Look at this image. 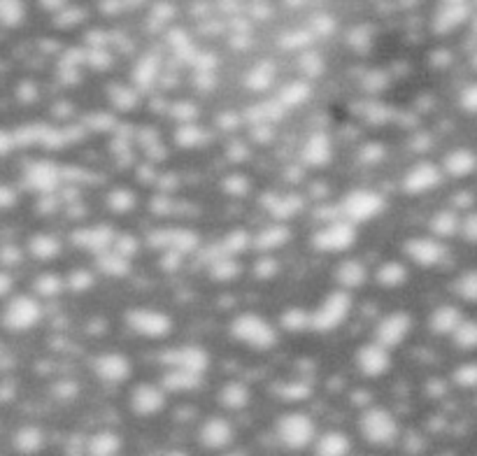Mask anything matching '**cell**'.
<instances>
[{"instance_id": "2e32d148", "label": "cell", "mask_w": 477, "mask_h": 456, "mask_svg": "<svg viewBox=\"0 0 477 456\" xmlns=\"http://www.w3.org/2000/svg\"><path fill=\"white\" fill-rule=\"evenodd\" d=\"M93 375L105 385H124L133 375V361L121 352H103L91 361Z\"/></svg>"}, {"instance_id": "4dcf8cb0", "label": "cell", "mask_w": 477, "mask_h": 456, "mask_svg": "<svg viewBox=\"0 0 477 456\" xmlns=\"http://www.w3.org/2000/svg\"><path fill=\"white\" fill-rule=\"evenodd\" d=\"M407 277H410V272H407V266L398 259L385 261V263H380V268L375 271V282L380 284V287H385V289L403 287V284L407 282Z\"/></svg>"}, {"instance_id": "e575fe53", "label": "cell", "mask_w": 477, "mask_h": 456, "mask_svg": "<svg viewBox=\"0 0 477 456\" xmlns=\"http://www.w3.org/2000/svg\"><path fill=\"white\" fill-rule=\"evenodd\" d=\"M96 266L108 277H126L130 272V259L110 247V250L96 254Z\"/></svg>"}, {"instance_id": "816d5d0a", "label": "cell", "mask_w": 477, "mask_h": 456, "mask_svg": "<svg viewBox=\"0 0 477 456\" xmlns=\"http://www.w3.org/2000/svg\"><path fill=\"white\" fill-rule=\"evenodd\" d=\"M112 250L119 252V254H124V256H129V259H133V256L138 254V250H140V240H138L133 233H117Z\"/></svg>"}, {"instance_id": "f546056e", "label": "cell", "mask_w": 477, "mask_h": 456, "mask_svg": "<svg viewBox=\"0 0 477 456\" xmlns=\"http://www.w3.org/2000/svg\"><path fill=\"white\" fill-rule=\"evenodd\" d=\"M61 250H63V244L54 233H33L28 238V254L35 261H54Z\"/></svg>"}, {"instance_id": "5bb4252c", "label": "cell", "mask_w": 477, "mask_h": 456, "mask_svg": "<svg viewBox=\"0 0 477 456\" xmlns=\"http://www.w3.org/2000/svg\"><path fill=\"white\" fill-rule=\"evenodd\" d=\"M22 182L33 194H54L63 182V173L54 161H31L24 168Z\"/></svg>"}, {"instance_id": "c3c4849f", "label": "cell", "mask_w": 477, "mask_h": 456, "mask_svg": "<svg viewBox=\"0 0 477 456\" xmlns=\"http://www.w3.org/2000/svg\"><path fill=\"white\" fill-rule=\"evenodd\" d=\"M22 263H24L22 247H16L14 242L0 244V268H7V271H12V268L22 266Z\"/></svg>"}, {"instance_id": "3957f363", "label": "cell", "mask_w": 477, "mask_h": 456, "mask_svg": "<svg viewBox=\"0 0 477 456\" xmlns=\"http://www.w3.org/2000/svg\"><path fill=\"white\" fill-rule=\"evenodd\" d=\"M358 431L361 438L375 447H386L394 445L401 435V423L394 417V413H389L386 407L373 405L366 407L361 417H358Z\"/></svg>"}, {"instance_id": "4fadbf2b", "label": "cell", "mask_w": 477, "mask_h": 456, "mask_svg": "<svg viewBox=\"0 0 477 456\" xmlns=\"http://www.w3.org/2000/svg\"><path fill=\"white\" fill-rule=\"evenodd\" d=\"M443 177H445V170L443 166L434 161H417L413 168L403 175V191L410 195H422L429 194V191L438 189L443 185Z\"/></svg>"}, {"instance_id": "836d02e7", "label": "cell", "mask_w": 477, "mask_h": 456, "mask_svg": "<svg viewBox=\"0 0 477 456\" xmlns=\"http://www.w3.org/2000/svg\"><path fill=\"white\" fill-rule=\"evenodd\" d=\"M312 96V89H310V84L305 80H293V81H287L280 91H277V103L282 105L284 109H291V108H299V105H303L308 98Z\"/></svg>"}, {"instance_id": "8fae6325", "label": "cell", "mask_w": 477, "mask_h": 456, "mask_svg": "<svg viewBox=\"0 0 477 456\" xmlns=\"http://www.w3.org/2000/svg\"><path fill=\"white\" fill-rule=\"evenodd\" d=\"M168 403V391L163 389V385H152V382H140L130 389L129 407L130 413L138 417H154V414L163 413Z\"/></svg>"}, {"instance_id": "8992f818", "label": "cell", "mask_w": 477, "mask_h": 456, "mask_svg": "<svg viewBox=\"0 0 477 456\" xmlns=\"http://www.w3.org/2000/svg\"><path fill=\"white\" fill-rule=\"evenodd\" d=\"M385 207H386L385 195L377 194V191H373V189L349 191V194L345 195L340 203L342 217L354 222L357 226L358 223L373 222V219L380 217L382 212H385Z\"/></svg>"}, {"instance_id": "7a4b0ae2", "label": "cell", "mask_w": 477, "mask_h": 456, "mask_svg": "<svg viewBox=\"0 0 477 456\" xmlns=\"http://www.w3.org/2000/svg\"><path fill=\"white\" fill-rule=\"evenodd\" d=\"M352 291L348 289H336V291L326 293L324 300L315 309H310V331L331 333L340 328L348 321L352 312Z\"/></svg>"}, {"instance_id": "ba28073f", "label": "cell", "mask_w": 477, "mask_h": 456, "mask_svg": "<svg viewBox=\"0 0 477 456\" xmlns=\"http://www.w3.org/2000/svg\"><path fill=\"white\" fill-rule=\"evenodd\" d=\"M357 223L349 219H338V222H329L321 226L315 235H312V247L324 254H342V252L352 250L357 244Z\"/></svg>"}, {"instance_id": "ac0fdd59", "label": "cell", "mask_w": 477, "mask_h": 456, "mask_svg": "<svg viewBox=\"0 0 477 456\" xmlns=\"http://www.w3.org/2000/svg\"><path fill=\"white\" fill-rule=\"evenodd\" d=\"M117 238V231H114L110 223H93V226H81L77 231H72L71 240L75 247L80 250L93 252V254H100V252L110 250Z\"/></svg>"}, {"instance_id": "6f0895ef", "label": "cell", "mask_w": 477, "mask_h": 456, "mask_svg": "<svg viewBox=\"0 0 477 456\" xmlns=\"http://www.w3.org/2000/svg\"><path fill=\"white\" fill-rule=\"evenodd\" d=\"M301 68H303V72L308 77H320L324 72V61L317 54H305L301 59Z\"/></svg>"}, {"instance_id": "be15d7a7", "label": "cell", "mask_w": 477, "mask_h": 456, "mask_svg": "<svg viewBox=\"0 0 477 456\" xmlns=\"http://www.w3.org/2000/svg\"><path fill=\"white\" fill-rule=\"evenodd\" d=\"M14 289V277L7 268H0V299H7Z\"/></svg>"}, {"instance_id": "94428289", "label": "cell", "mask_w": 477, "mask_h": 456, "mask_svg": "<svg viewBox=\"0 0 477 456\" xmlns=\"http://www.w3.org/2000/svg\"><path fill=\"white\" fill-rule=\"evenodd\" d=\"M16 145H19V140H16L14 130L0 128V158L14 152Z\"/></svg>"}, {"instance_id": "f6af8a7d", "label": "cell", "mask_w": 477, "mask_h": 456, "mask_svg": "<svg viewBox=\"0 0 477 456\" xmlns=\"http://www.w3.org/2000/svg\"><path fill=\"white\" fill-rule=\"evenodd\" d=\"M252 240H254V235L247 233L244 228H235V231H231V233L224 238V252H226L228 256L240 254V252L250 250Z\"/></svg>"}, {"instance_id": "11a10c76", "label": "cell", "mask_w": 477, "mask_h": 456, "mask_svg": "<svg viewBox=\"0 0 477 456\" xmlns=\"http://www.w3.org/2000/svg\"><path fill=\"white\" fill-rule=\"evenodd\" d=\"M280 394L289 401H303V398L310 396V386L301 385V382H291V385H280Z\"/></svg>"}, {"instance_id": "74e56055", "label": "cell", "mask_w": 477, "mask_h": 456, "mask_svg": "<svg viewBox=\"0 0 477 456\" xmlns=\"http://www.w3.org/2000/svg\"><path fill=\"white\" fill-rule=\"evenodd\" d=\"M272 81H275V71H272L271 63H259L254 65L247 77H244V84L252 91H268L272 87Z\"/></svg>"}, {"instance_id": "db71d44e", "label": "cell", "mask_w": 477, "mask_h": 456, "mask_svg": "<svg viewBox=\"0 0 477 456\" xmlns=\"http://www.w3.org/2000/svg\"><path fill=\"white\" fill-rule=\"evenodd\" d=\"M358 158H361L366 166H377V163L385 158V147H382L380 142H368V145H364Z\"/></svg>"}, {"instance_id": "5b68a950", "label": "cell", "mask_w": 477, "mask_h": 456, "mask_svg": "<svg viewBox=\"0 0 477 456\" xmlns=\"http://www.w3.org/2000/svg\"><path fill=\"white\" fill-rule=\"evenodd\" d=\"M43 319V303L35 293H16L3 309V326L12 333H26Z\"/></svg>"}, {"instance_id": "e7e4bbea", "label": "cell", "mask_w": 477, "mask_h": 456, "mask_svg": "<svg viewBox=\"0 0 477 456\" xmlns=\"http://www.w3.org/2000/svg\"><path fill=\"white\" fill-rule=\"evenodd\" d=\"M452 201H454L456 210H462V207H471L472 205V194H468V191H462V194H456Z\"/></svg>"}, {"instance_id": "83f0119b", "label": "cell", "mask_w": 477, "mask_h": 456, "mask_svg": "<svg viewBox=\"0 0 477 456\" xmlns=\"http://www.w3.org/2000/svg\"><path fill=\"white\" fill-rule=\"evenodd\" d=\"M44 440H47L44 438V431L40 429L38 423H24V426L16 429L12 445H14V450L19 454H38L44 447Z\"/></svg>"}, {"instance_id": "52a82bcc", "label": "cell", "mask_w": 477, "mask_h": 456, "mask_svg": "<svg viewBox=\"0 0 477 456\" xmlns=\"http://www.w3.org/2000/svg\"><path fill=\"white\" fill-rule=\"evenodd\" d=\"M126 326L147 340H161L173 331V317L154 308H130L124 315Z\"/></svg>"}, {"instance_id": "6da1fadb", "label": "cell", "mask_w": 477, "mask_h": 456, "mask_svg": "<svg viewBox=\"0 0 477 456\" xmlns=\"http://www.w3.org/2000/svg\"><path fill=\"white\" fill-rule=\"evenodd\" d=\"M228 333H231L235 342L254 349V352H268L280 340L275 326L263 315H256V312H243V315L234 317V321L228 326Z\"/></svg>"}, {"instance_id": "277c9868", "label": "cell", "mask_w": 477, "mask_h": 456, "mask_svg": "<svg viewBox=\"0 0 477 456\" xmlns=\"http://www.w3.org/2000/svg\"><path fill=\"white\" fill-rule=\"evenodd\" d=\"M275 435L287 450H308L310 445H315L317 423L303 410H289L275 422Z\"/></svg>"}, {"instance_id": "7dc6e473", "label": "cell", "mask_w": 477, "mask_h": 456, "mask_svg": "<svg viewBox=\"0 0 477 456\" xmlns=\"http://www.w3.org/2000/svg\"><path fill=\"white\" fill-rule=\"evenodd\" d=\"M65 284H68V289H71L72 293H84L96 284V277H93V272L87 271V268H77V271H72L71 275L65 277Z\"/></svg>"}, {"instance_id": "d6a6232c", "label": "cell", "mask_w": 477, "mask_h": 456, "mask_svg": "<svg viewBox=\"0 0 477 456\" xmlns=\"http://www.w3.org/2000/svg\"><path fill=\"white\" fill-rule=\"evenodd\" d=\"M121 447H124V440H121V435L114 433V431H108V429L93 433L87 442V451L89 454H96V456L119 454Z\"/></svg>"}, {"instance_id": "30bf717a", "label": "cell", "mask_w": 477, "mask_h": 456, "mask_svg": "<svg viewBox=\"0 0 477 456\" xmlns=\"http://www.w3.org/2000/svg\"><path fill=\"white\" fill-rule=\"evenodd\" d=\"M391 349L385 347L382 342L373 340V342H364L361 347L357 349L354 354V366L364 377H370V380H380L385 377L386 373L391 370Z\"/></svg>"}, {"instance_id": "d6986e66", "label": "cell", "mask_w": 477, "mask_h": 456, "mask_svg": "<svg viewBox=\"0 0 477 456\" xmlns=\"http://www.w3.org/2000/svg\"><path fill=\"white\" fill-rule=\"evenodd\" d=\"M235 438V429L234 423L228 422L226 417H219V414H212L207 417L205 422L201 423V429H198V442H201L205 450H224L234 442Z\"/></svg>"}, {"instance_id": "603a6c76", "label": "cell", "mask_w": 477, "mask_h": 456, "mask_svg": "<svg viewBox=\"0 0 477 456\" xmlns=\"http://www.w3.org/2000/svg\"><path fill=\"white\" fill-rule=\"evenodd\" d=\"M368 268L361 259H342L336 268V280L342 289L354 291L368 282Z\"/></svg>"}, {"instance_id": "7402d4cb", "label": "cell", "mask_w": 477, "mask_h": 456, "mask_svg": "<svg viewBox=\"0 0 477 456\" xmlns=\"http://www.w3.org/2000/svg\"><path fill=\"white\" fill-rule=\"evenodd\" d=\"M305 201L299 194H266L263 195V207L271 212L275 222H289L293 214L303 210Z\"/></svg>"}, {"instance_id": "ee69618b", "label": "cell", "mask_w": 477, "mask_h": 456, "mask_svg": "<svg viewBox=\"0 0 477 456\" xmlns=\"http://www.w3.org/2000/svg\"><path fill=\"white\" fill-rule=\"evenodd\" d=\"M452 340H454L456 347L463 349V352L477 349V319H463L462 324H459V328L452 333Z\"/></svg>"}, {"instance_id": "4316f807", "label": "cell", "mask_w": 477, "mask_h": 456, "mask_svg": "<svg viewBox=\"0 0 477 456\" xmlns=\"http://www.w3.org/2000/svg\"><path fill=\"white\" fill-rule=\"evenodd\" d=\"M203 375L201 373H191V370L182 368H168L163 373L161 385L166 391H173V394H189L201 386Z\"/></svg>"}, {"instance_id": "7bdbcfd3", "label": "cell", "mask_w": 477, "mask_h": 456, "mask_svg": "<svg viewBox=\"0 0 477 456\" xmlns=\"http://www.w3.org/2000/svg\"><path fill=\"white\" fill-rule=\"evenodd\" d=\"M240 272H243V266L235 261V256L228 254L217 256V261L210 266V275L215 277V280H222V282H231Z\"/></svg>"}, {"instance_id": "8d00e7d4", "label": "cell", "mask_w": 477, "mask_h": 456, "mask_svg": "<svg viewBox=\"0 0 477 456\" xmlns=\"http://www.w3.org/2000/svg\"><path fill=\"white\" fill-rule=\"evenodd\" d=\"M454 293L463 303L477 305V268H468L462 275L456 277L454 284H452Z\"/></svg>"}, {"instance_id": "60d3db41", "label": "cell", "mask_w": 477, "mask_h": 456, "mask_svg": "<svg viewBox=\"0 0 477 456\" xmlns=\"http://www.w3.org/2000/svg\"><path fill=\"white\" fill-rule=\"evenodd\" d=\"M175 140H177L179 147L194 149V147H201L203 142L207 140V136L205 130H203L198 124H194V121H182L177 133H175Z\"/></svg>"}, {"instance_id": "cb8c5ba5", "label": "cell", "mask_w": 477, "mask_h": 456, "mask_svg": "<svg viewBox=\"0 0 477 456\" xmlns=\"http://www.w3.org/2000/svg\"><path fill=\"white\" fill-rule=\"evenodd\" d=\"M463 321V312L456 305H440L431 312L429 317V328L434 336H450L459 328V324Z\"/></svg>"}, {"instance_id": "03108f58", "label": "cell", "mask_w": 477, "mask_h": 456, "mask_svg": "<svg viewBox=\"0 0 477 456\" xmlns=\"http://www.w3.org/2000/svg\"><path fill=\"white\" fill-rule=\"evenodd\" d=\"M454 3H462V0H454Z\"/></svg>"}, {"instance_id": "f907efd6", "label": "cell", "mask_w": 477, "mask_h": 456, "mask_svg": "<svg viewBox=\"0 0 477 456\" xmlns=\"http://www.w3.org/2000/svg\"><path fill=\"white\" fill-rule=\"evenodd\" d=\"M222 189L226 191L228 195H235V198H238V195H247V194H250L252 185H250V179L244 177V175L235 173V175H228V177L224 179V182H222Z\"/></svg>"}, {"instance_id": "9a60e30c", "label": "cell", "mask_w": 477, "mask_h": 456, "mask_svg": "<svg viewBox=\"0 0 477 456\" xmlns=\"http://www.w3.org/2000/svg\"><path fill=\"white\" fill-rule=\"evenodd\" d=\"M410 331H413V317L407 315L405 309H396V312H389V315H385L377 321L375 340L382 342L385 347L396 349L407 340Z\"/></svg>"}, {"instance_id": "484cf974", "label": "cell", "mask_w": 477, "mask_h": 456, "mask_svg": "<svg viewBox=\"0 0 477 456\" xmlns=\"http://www.w3.org/2000/svg\"><path fill=\"white\" fill-rule=\"evenodd\" d=\"M217 401L224 410H231V413H235V410H244L252 401V389L240 380H228L224 382L222 389H219Z\"/></svg>"}, {"instance_id": "b9f144b4", "label": "cell", "mask_w": 477, "mask_h": 456, "mask_svg": "<svg viewBox=\"0 0 477 456\" xmlns=\"http://www.w3.org/2000/svg\"><path fill=\"white\" fill-rule=\"evenodd\" d=\"M26 16L24 0H0V26L16 28Z\"/></svg>"}, {"instance_id": "f1b7e54d", "label": "cell", "mask_w": 477, "mask_h": 456, "mask_svg": "<svg viewBox=\"0 0 477 456\" xmlns=\"http://www.w3.org/2000/svg\"><path fill=\"white\" fill-rule=\"evenodd\" d=\"M315 451L320 456H345L352 451V440L342 431H326V433L317 435Z\"/></svg>"}, {"instance_id": "9c48e42d", "label": "cell", "mask_w": 477, "mask_h": 456, "mask_svg": "<svg viewBox=\"0 0 477 456\" xmlns=\"http://www.w3.org/2000/svg\"><path fill=\"white\" fill-rule=\"evenodd\" d=\"M403 254L419 268H435L447 259V244L443 238L431 235H415L403 244Z\"/></svg>"}, {"instance_id": "bcb514c9", "label": "cell", "mask_w": 477, "mask_h": 456, "mask_svg": "<svg viewBox=\"0 0 477 456\" xmlns=\"http://www.w3.org/2000/svg\"><path fill=\"white\" fill-rule=\"evenodd\" d=\"M452 380H454V385L459 386V389H477V361H468V364L456 366L454 373H452Z\"/></svg>"}, {"instance_id": "9f6ffc18", "label": "cell", "mask_w": 477, "mask_h": 456, "mask_svg": "<svg viewBox=\"0 0 477 456\" xmlns=\"http://www.w3.org/2000/svg\"><path fill=\"white\" fill-rule=\"evenodd\" d=\"M462 235L466 242L477 244V212H468L466 217H462Z\"/></svg>"}, {"instance_id": "681fc988", "label": "cell", "mask_w": 477, "mask_h": 456, "mask_svg": "<svg viewBox=\"0 0 477 456\" xmlns=\"http://www.w3.org/2000/svg\"><path fill=\"white\" fill-rule=\"evenodd\" d=\"M157 75H158L157 63H154L152 59H145L138 63L136 72H133V80H136V84H140V87H152Z\"/></svg>"}, {"instance_id": "6125c7cd", "label": "cell", "mask_w": 477, "mask_h": 456, "mask_svg": "<svg viewBox=\"0 0 477 456\" xmlns=\"http://www.w3.org/2000/svg\"><path fill=\"white\" fill-rule=\"evenodd\" d=\"M16 98H19L22 103H35V100H38V87L28 80L19 81V87H16Z\"/></svg>"}, {"instance_id": "44dd1931", "label": "cell", "mask_w": 477, "mask_h": 456, "mask_svg": "<svg viewBox=\"0 0 477 456\" xmlns=\"http://www.w3.org/2000/svg\"><path fill=\"white\" fill-rule=\"evenodd\" d=\"M443 170L454 179L471 177L477 173V152H472L471 147H456L443 158Z\"/></svg>"}, {"instance_id": "1f68e13d", "label": "cell", "mask_w": 477, "mask_h": 456, "mask_svg": "<svg viewBox=\"0 0 477 456\" xmlns=\"http://www.w3.org/2000/svg\"><path fill=\"white\" fill-rule=\"evenodd\" d=\"M429 228L435 238H454V235L462 233V217L456 210H438L431 217Z\"/></svg>"}, {"instance_id": "f35d334b", "label": "cell", "mask_w": 477, "mask_h": 456, "mask_svg": "<svg viewBox=\"0 0 477 456\" xmlns=\"http://www.w3.org/2000/svg\"><path fill=\"white\" fill-rule=\"evenodd\" d=\"M280 326L289 333L310 331V309L305 308H287L280 317Z\"/></svg>"}, {"instance_id": "ab89813d", "label": "cell", "mask_w": 477, "mask_h": 456, "mask_svg": "<svg viewBox=\"0 0 477 456\" xmlns=\"http://www.w3.org/2000/svg\"><path fill=\"white\" fill-rule=\"evenodd\" d=\"M105 203H108V207L114 212V214H126V212H130L138 205V195H136V191L126 189V186H119V189L110 191Z\"/></svg>"}, {"instance_id": "91938a15", "label": "cell", "mask_w": 477, "mask_h": 456, "mask_svg": "<svg viewBox=\"0 0 477 456\" xmlns=\"http://www.w3.org/2000/svg\"><path fill=\"white\" fill-rule=\"evenodd\" d=\"M277 271H280V266H277V261L272 256H263L254 266L256 277H261V280H271V277L277 275Z\"/></svg>"}, {"instance_id": "e0dca14e", "label": "cell", "mask_w": 477, "mask_h": 456, "mask_svg": "<svg viewBox=\"0 0 477 456\" xmlns=\"http://www.w3.org/2000/svg\"><path fill=\"white\" fill-rule=\"evenodd\" d=\"M147 242L163 252L173 250L179 254H191L194 250H198L201 240L189 228H158V231L149 233Z\"/></svg>"}, {"instance_id": "ffe728a7", "label": "cell", "mask_w": 477, "mask_h": 456, "mask_svg": "<svg viewBox=\"0 0 477 456\" xmlns=\"http://www.w3.org/2000/svg\"><path fill=\"white\" fill-rule=\"evenodd\" d=\"M301 158H303V163L310 166V168H326L333 158V142L331 138H329V133H324V130L312 133V136L305 140Z\"/></svg>"}, {"instance_id": "7c38bea8", "label": "cell", "mask_w": 477, "mask_h": 456, "mask_svg": "<svg viewBox=\"0 0 477 456\" xmlns=\"http://www.w3.org/2000/svg\"><path fill=\"white\" fill-rule=\"evenodd\" d=\"M158 361H161L166 368H182L191 370V373H201L205 375L210 368V354L207 349L198 347V345H182V347H170L163 349L158 354Z\"/></svg>"}, {"instance_id": "d590c367", "label": "cell", "mask_w": 477, "mask_h": 456, "mask_svg": "<svg viewBox=\"0 0 477 456\" xmlns=\"http://www.w3.org/2000/svg\"><path fill=\"white\" fill-rule=\"evenodd\" d=\"M65 289H68L65 277H61L59 272H40V275L33 280V293H35L38 299H56Z\"/></svg>"}, {"instance_id": "680465c9", "label": "cell", "mask_w": 477, "mask_h": 456, "mask_svg": "<svg viewBox=\"0 0 477 456\" xmlns=\"http://www.w3.org/2000/svg\"><path fill=\"white\" fill-rule=\"evenodd\" d=\"M19 203V191L7 182H0V210H12Z\"/></svg>"}, {"instance_id": "f5cc1de1", "label": "cell", "mask_w": 477, "mask_h": 456, "mask_svg": "<svg viewBox=\"0 0 477 456\" xmlns=\"http://www.w3.org/2000/svg\"><path fill=\"white\" fill-rule=\"evenodd\" d=\"M459 108L466 114H477V81H468L459 93Z\"/></svg>"}, {"instance_id": "d4e9b609", "label": "cell", "mask_w": 477, "mask_h": 456, "mask_svg": "<svg viewBox=\"0 0 477 456\" xmlns=\"http://www.w3.org/2000/svg\"><path fill=\"white\" fill-rule=\"evenodd\" d=\"M289 240H291V228L284 222H275L271 226L261 228L252 240V247H256L259 252H275L284 247Z\"/></svg>"}]
</instances>
